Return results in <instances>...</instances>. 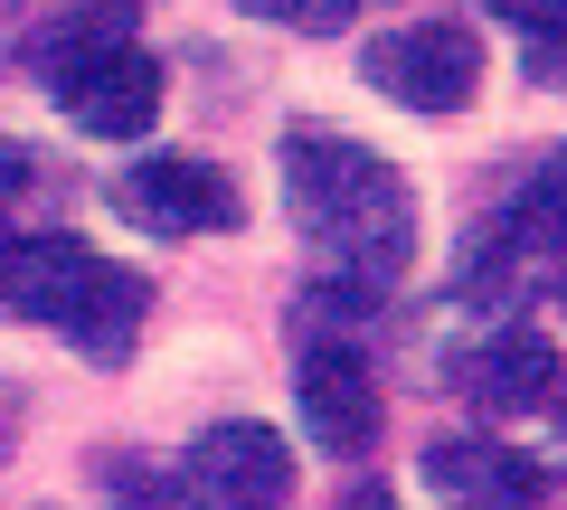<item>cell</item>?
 <instances>
[{"label": "cell", "mask_w": 567, "mask_h": 510, "mask_svg": "<svg viewBox=\"0 0 567 510\" xmlns=\"http://www.w3.org/2000/svg\"><path fill=\"white\" fill-rule=\"evenodd\" d=\"M454 388L473 397V407H529V397H558V360H548L539 322H502L492 341H473L464 360H454Z\"/></svg>", "instance_id": "7"}, {"label": "cell", "mask_w": 567, "mask_h": 510, "mask_svg": "<svg viewBox=\"0 0 567 510\" xmlns=\"http://www.w3.org/2000/svg\"><path fill=\"white\" fill-rule=\"evenodd\" d=\"M293 407H303V435L322 454H369L379 445V368H369V350L341 341V331H303Z\"/></svg>", "instance_id": "3"}, {"label": "cell", "mask_w": 567, "mask_h": 510, "mask_svg": "<svg viewBox=\"0 0 567 510\" xmlns=\"http://www.w3.org/2000/svg\"><path fill=\"white\" fill-rule=\"evenodd\" d=\"M483 10H492V20H511L529 48H539V39H567V0H483Z\"/></svg>", "instance_id": "12"}, {"label": "cell", "mask_w": 567, "mask_h": 510, "mask_svg": "<svg viewBox=\"0 0 567 510\" xmlns=\"http://www.w3.org/2000/svg\"><path fill=\"white\" fill-rule=\"evenodd\" d=\"M48 48H66L58 66H48V85H58V114L76 123V133H95V143H133V133H152V114H162V58L133 39H76V20L58 29Z\"/></svg>", "instance_id": "2"}, {"label": "cell", "mask_w": 567, "mask_h": 510, "mask_svg": "<svg viewBox=\"0 0 567 510\" xmlns=\"http://www.w3.org/2000/svg\"><path fill=\"white\" fill-rule=\"evenodd\" d=\"M181 482H189V501H284L293 491V445H284L275 426H208L199 445H189V464H181Z\"/></svg>", "instance_id": "5"}, {"label": "cell", "mask_w": 567, "mask_h": 510, "mask_svg": "<svg viewBox=\"0 0 567 510\" xmlns=\"http://www.w3.org/2000/svg\"><path fill=\"white\" fill-rule=\"evenodd\" d=\"M284 189H293V227L322 256V303H379L416 256V199L379 152L341 143V133H293L284 143Z\"/></svg>", "instance_id": "1"}, {"label": "cell", "mask_w": 567, "mask_h": 510, "mask_svg": "<svg viewBox=\"0 0 567 510\" xmlns=\"http://www.w3.org/2000/svg\"><path fill=\"white\" fill-rule=\"evenodd\" d=\"M520 246H539V256H567V152L520 189Z\"/></svg>", "instance_id": "10"}, {"label": "cell", "mask_w": 567, "mask_h": 510, "mask_svg": "<svg viewBox=\"0 0 567 510\" xmlns=\"http://www.w3.org/2000/svg\"><path fill=\"white\" fill-rule=\"evenodd\" d=\"M246 20H275V29H312V39H322V29H350L369 10V0H237Z\"/></svg>", "instance_id": "11"}, {"label": "cell", "mask_w": 567, "mask_h": 510, "mask_svg": "<svg viewBox=\"0 0 567 510\" xmlns=\"http://www.w3.org/2000/svg\"><path fill=\"white\" fill-rule=\"evenodd\" d=\"M20 180H29V152H20V143H0V199H10Z\"/></svg>", "instance_id": "13"}, {"label": "cell", "mask_w": 567, "mask_h": 510, "mask_svg": "<svg viewBox=\"0 0 567 510\" xmlns=\"http://www.w3.org/2000/svg\"><path fill=\"white\" fill-rule=\"evenodd\" d=\"M142 312H152V284H142V274H123V266H95V284L76 293V312H66L58 331H66L95 368H123V360H133Z\"/></svg>", "instance_id": "9"}, {"label": "cell", "mask_w": 567, "mask_h": 510, "mask_svg": "<svg viewBox=\"0 0 567 510\" xmlns=\"http://www.w3.org/2000/svg\"><path fill=\"white\" fill-rule=\"evenodd\" d=\"M425 482L454 491V501H529V491H548L558 472L529 464V454L492 445V435H445V445H425Z\"/></svg>", "instance_id": "8"}, {"label": "cell", "mask_w": 567, "mask_h": 510, "mask_svg": "<svg viewBox=\"0 0 567 510\" xmlns=\"http://www.w3.org/2000/svg\"><path fill=\"white\" fill-rule=\"evenodd\" d=\"M558 416H567V397H558Z\"/></svg>", "instance_id": "14"}, {"label": "cell", "mask_w": 567, "mask_h": 510, "mask_svg": "<svg viewBox=\"0 0 567 510\" xmlns=\"http://www.w3.org/2000/svg\"><path fill=\"white\" fill-rule=\"evenodd\" d=\"M123 218L152 237H218V227H237V180L171 152V162H142L123 180Z\"/></svg>", "instance_id": "6"}, {"label": "cell", "mask_w": 567, "mask_h": 510, "mask_svg": "<svg viewBox=\"0 0 567 510\" xmlns=\"http://www.w3.org/2000/svg\"><path fill=\"white\" fill-rule=\"evenodd\" d=\"M360 66H369L379 95L416 104V114H454V104H473V85H483V48H473V29H454V20L398 29V39H379Z\"/></svg>", "instance_id": "4"}]
</instances>
